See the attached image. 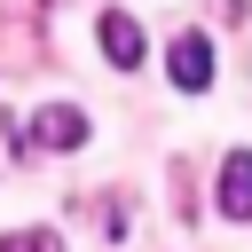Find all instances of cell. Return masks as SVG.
I'll return each mask as SVG.
<instances>
[{"label":"cell","instance_id":"cell-1","mask_svg":"<svg viewBox=\"0 0 252 252\" xmlns=\"http://www.w3.org/2000/svg\"><path fill=\"white\" fill-rule=\"evenodd\" d=\"M165 71H173V87H181V94H205V87H213V39H205V32H173Z\"/></svg>","mask_w":252,"mask_h":252},{"label":"cell","instance_id":"cell-2","mask_svg":"<svg viewBox=\"0 0 252 252\" xmlns=\"http://www.w3.org/2000/svg\"><path fill=\"white\" fill-rule=\"evenodd\" d=\"M79 142H87V110L79 102H47L32 118V150H79Z\"/></svg>","mask_w":252,"mask_h":252},{"label":"cell","instance_id":"cell-3","mask_svg":"<svg viewBox=\"0 0 252 252\" xmlns=\"http://www.w3.org/2000/svg\"><path fill=\"white\" fill-rule=\"evenodd\" d=\"M94 32H102V55H110V63H118V71H134V63H142V55H150V39H142V24H134V16H126V8H110V16H102V24H94Z\"/></svg>","mask_w":252,"mask_h":252},{"label":"cell","instance_id":"cell-4","mask_svg":"<svg viewBox=\"0 0 252 252\" xmlns=\"http://www.w3.org/2000/svg\"><path fill=\"white\" fill-rule=\"evenodd\" d=\"M228 220H252V150H228L220 158V197H213Z\"/></svg>","mask_w":252,"mask_h":252},{"label":"cell","instance_id":"cell-5","mask_svg":"<svg viewBox=\"0 0 252 252\" xmlns=\"http://www.w3.org/2000/svg\"><path fill=\"white\" fill-rule=\"evenodd\" d=\"M0 252H63V236L55 228H16V236H0Z\"/></svg>","mask_w":252,"mask_h":252}]
</instances>
